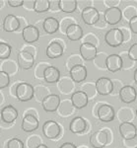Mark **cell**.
<instances>
[{"mask_svg": "<svg viewBox=\"0 0 137 148\" xmlns=\"http://www.w3.org/2000/svg\"><path fill=\"white\" fill-rule=\"evenodd\" d=\"M124 40V36L122 34L121 30L117 28L110 29L108 31L105 36V42L108 44V46L112 47H117L121 46Z\"/></svg>", "mask_w": 137, "mask_h": 148, "instance_id": "cell-1", "label": "cell"}, {"mask_svg": "<svg viewBox=\"0 0 137 148\" xmlns=\"http://www.w3.org/2000/svg\"><path fill=\"white\" fill-rule=\"evenodd\" d=\"M34 88L27 82H22L17 85L15 95L20 102H28L34 97Z\"/></svg>", "mask_w": 137, "mask_h": 148, "instance_id": "cell-2", "label": "cell"}, {"mask_svg": "<svg viewBox=\"0 0 137 148\" xmlns=\"http://www.w3.org/2000/svg\"><path fill=\"white\" fill-rule=\"evenodd\" d=\"M17 61H18V65L21 69L24 70H28L31 69L35 64V57L33 53L27 51H19L18 57H17Z\"/></svg>", "mask_w": 137, "mask_h": 148, "instance_id": "cell-3", "label": "cell"}, {"mask_svg": "<svg viewBox=\"0 0 137 148\" xmlns=\"http://www.w3.org/2000/svg\"><path fill=\"white\" fill-rule=\"evenodd\" d=\"M60 104V98L56 94H49L45 96L42 101V109L47 113H52L55 112L59 107Z\"/></svg>", "mask_w": 137, "mask_h": 148, "instance_id": "cell-4", "label": "cell"}, {"mask_svg": "<svg viewBox=\"0 0 137 148\" xmlns=\"http://www.w3.org/2000/svg\"><path fill=\"white\" fill-rule=\"evenodd\" d=\"M81 17H82L83 22L86 25L93 26L99 21L100 19V13L94 7H86L81 12Z\"/></svg>", "mask_w": 137, "mask_h": 148, "instance_id": "cell-5", "label": "cell"}, {"mask_svg": "<svg viewBox=\"0 0 137 148\" xmlns=\"http://www.w3.org/2000/svg\"><path fill=\"white\" fill-rule=\"evenodd\" d=\"M42 133L49 139H54L60 134V126L54 121H47L42 125Z\"/></svg>", "mask_w": 137, "mask_h": 148, "instance_id": "cell-6", "label": "cell"}, {"mask_svg": "<svg viewBox=\"0 0 137 148\" xmlns=\"http://www.w3.org/2000/svg\"><path fill=\"white\" fill-rule=\"evenodd\" d=\"M80 54L82 56V58L84 60H87V61H90V60H93L97 57V54H98V49H97V47L95 46L92 42H83L81 44L80 46Z\"/></svg>", "mask_w": 137, "mask_h": 148, "instance_id": "cell-7", "label": "cell"}, {"mask_svg": "<svg viewBox=\"0 0 137 148\" xmlns=\"http://www.w3.org/2000/svg\"><path fill=\"white\" fill-rule=\"evenodd\" d=\"M69 75H70L71 79L76 83H81L86 80L88 75L87 68L82 64H76V65L72 66L70 71H69Z\"/></svg>", "mask_w": 137, "mask_h": 148, "instance_id": "cell-8", "label": "cell"}, {"mask_svg": "<svg viewBox=\"0 0 137 148\" xmlns=\"http://www.w3.org/2000/svg\"><path fill=\"white\" fill-rule=\"evenodd\" d=\"M96 89H97V92L100 95H102V96L110 95L112 92V90H114L112 81L107 77L99 78L97 80V82H96Z\"/></svg>", "mask_w": 137, "mask_h": 148, "instance_id": "cell-9", "label": "cell"}, {"mask_svg": "<svg viewBox=\"0 0 137 148\" xmlns=\"http://www.w3.org/2000/svg\"><path fill=\"white\" fill-rule=\"evenodd\" d=\"M119 133L122 136V138L125 140H131L136 136L137 134V128L135 125L128 121H124L119 125Z\"/></svg>", "mask_w": 137, "mask_h": 148, "instance_id": "cell-10", "label": "cell"}, {"mask_svg": "<svg viewBox=\"0 0 137 148\" xmlns=\"http://www.w3.org/2000/svg\"><path fill=\"white\" fill-rule=\"evenodd\" d=\"M97 116L99 120L103 123H110L114 121L115 113L114 110L110 105H102L99 107L97 112Z\"/></svg>", "mask_w": 137, "mask_h": 148, "instance_id": "cell-11", "label": "cell"}, {"mask_svg": "<svg viewBox=\"0 0 137 148\" xmlns=\"http://www.w3.org/2000/svg\"><path fill=\"white\" fill-rule=\"evenodd\" d=\"M105 21L110 25H116L121 22L122 17V12L117 7H110L105 11Z\"/></svg>", "mask_w": 137, "mask_h": 148, "instance_id": "cell-12", "label": "cell"}, {"mask_svg": "<svg viewBox=\"0 0 137 148\" xmlns=\"http://www.w3.org/2000/svg\"><path fill=\"white\" fill-rule=\"evenodd\" d=\"M90 143L94 148H103L108 143V133L105 130H97L91 135Z\"/></svg>", "mask_w": 137, "mask_h": 148, "instance_id": "cell-13", "label": "cell"}, {"mask_svg": "<svg viewBox=\"0 0 137 148\" xmlns=\"http://www.w3.org/2000/svg\"><path fill=\"white\" fill-rule=\"evenodd\" d=\"M21 127L25 132H33V131L37 130L38 128V119L32 114H27L26 116H24Z\"/></svg>", "mask_w": 137, "mask_h": 148, "instance_id": "cell-14", "label": "cell"}, {"mask_svg": "<svg viewBox=\"0 0 137 148\" xmlns=\"http://www.w3.org/2000/svg\"><path fill=\"white\" fill-rule=\"evenodd\" d=\"M71 103L78 110L85 108L89 103L88 95L84 91H75L71 96Z\"/></svg>", "mask_w": 137, "mask_h": 148, "instance_id": "cell-15", "label": "cell"}, {"mask_svg": "<svg viewBox=\"0 0 137 148\" xmlns=\"http://www.w3.org/2000/svg\"><path fill=\"white\" fill-rule=\"evenodd\" d=\"M19 116V113L15 107L12 105H7L1 110V120L6 123H14Z\"/></svg>", "mask_w": 137, "mask_h": 148, "instance_id": "cell-16", "label": "cell"}, {"mask_svg": "<svg viewBox=\"0 0 137 148\" xmlns=\"http://www.w3.org/2000/svg\"><path fill=\"white\" fill-rule=\"evenodd\" d=\"M23 40L28 44H33V42H38L40 39V32L38 28L33 25H29L23 29Z\"/></svg>", "mask_w": 137, "mask_h": 148, "instance_id": "cell-17", "label": "cell"}, {"mask_svg": "<svg viewBox=\"0 0 137 148\" xmlns=\"http://www.w3.org/2000/svg\"><path fill=\"white\" fill-rule=\"evenodd\" d=\"M136 90L132 86H124L119 90V99L125 104H130V103L134 102L136 100Z\"/></svg>", "mask_w": 137, "mask_h": 148, "instance_id": "cell-18", "label": "cell"}, {"mask_svg": "<svg viewBox=\"0 0 137 148\" xmlns=\"http://www.w3.org/2000/svg\"><path fill=\"white\" fill-rule=\"evenodd\" d=\"M105 67L110 72H117L122 68V58L119 54H110L105 59Z\"/></svg>", "mask_w": 137, "mask_h": 148, "instance_id": "cell-19", "label": "cell"}, {"mask_svg": "<svg viewBox=\"0 0 137 148\" xmlns=\"http://www.w3.org/2000/svg\"><path fill=\"white\" fill-rule=\"evenodd\" d=\"M45 53H47V56L49 58L51 59L59 58L63 54V47L57 42H51L47 46Z\"/></svg>", "mask_w": 137, "mask_h": 148, "instance_id": "cell-20", "label": "cell"}, {"mask_svg": "<svg viewBox=\"0 0 137 148\" xmlns=\"http://www.w3.org/2000/svg\"><path fill=\"white\" fill-rule=\"evenodd\" d=\"M20 27V22L19 19L16 17L15 15L9 14L4 18L3 21V30L7 33L15 32Z\"/></svg>", "mask_w": 137, "mask_h": 148, "instance_id": "cell-21", "label": "cell"}, {"mask_svg": "<svg viewBox=\"0 0 137 148\" xmlns=\"http://www.w3.org/2000/svg\"><path fill=\"white\" fill-rule=\"evenodd\" d=\"M66 37L72 42H76L82 39L83 37V29L81 28V26H79L78 24H72L69 26L66 30L65 33Z\"/></svg>", "mask_w": 137, "mask_h": 148, "instance_id": "cell-22", "label": "cell"}, {"mask_svg": "<svg viewBox=\"0 0 137 148\" xmlns=\"http://www.w3.org/2000/svg\"><path fill=\"white\" fill-rule=\"evenodd\" d=\"M44 78L47 83H56L60 78V71L55 66H47L44 70Z\"/></svg>", "mask_w": 137, "mask_h": 148, "instance_id": "cell-23", "label": "cell"}, {"mask_svg": "<svg viewBox=\"0 0 137 148\" xmlns=\"http://www.w3.org/2000/svg\"><path fill=\"white\" fill-rule=\"evenodd\" d=\"M87 127V123L81 116H76L70 121L69 130L72 133H82Z\"/></svg>", "mask_w": 137, "mask_h": 148, "instance_id": "cell-24", "label": "cell"}, {"mask_svg": "<svg viewBox=\"0 0 137 148\" xmlns=\"http://www.w3.org/2000/svg\"><path fill=\"white\" fill-rule=\"evenodd\" d=\"M42 28H44L45 33H47V34H49V35H52L58 31L59 23H58V21L53 17H47V18H45V20L44 21Z\"/></svg>", "mask_w": 137, "mask_h": 148, "instance_id": "cell-25", "label": "cell"}, {"mask_svg": "<svg viewBox=\"0 0 137 148\" xmlns=\"http://www.w3.org/2000/svg\"><path fill=\"white\" fill-rule=\"evenodd\" d=\"M76 0H59V9L64 13H73L77 8Z\"/></svg>", "mask_w": 137, "mask_h": 148, "instance_id": "cell-26", "label": "cell"}, {"mask_svg": "<svg viewBox=\"0 0 137 148\" xmlns=\"http://www.w3.org/2000/svg\"><path fill=\"white\" fill-rule=\"evenodd\" d=\"M50 9V1L49 0H36L34 10L37 13H45Z\"/></svg>", "mask_w": 137, "mask_h": 148, "instance_id": "cell-27", "label": "cell"}, {"mask_svg": "<svg viewBox=\"0 0 137 148\" xmlns=\"http://www.w3.org/2000/svg\"><path fill=\"white\" fill-rule=\"evenodd\" d=\"M12 49L6 42H1L0 44V58L1 59H7L11 56Z\"/></svg>", "mask_w": 137, "mask_h": 148, "instance_id": "cell-28", "label": "cell"}, {"mask_svg": "<svg viewBox=\"0 0 137 148\" xmlns=\"http://www.w3.org/2000/svg\"><path fill=\"white\" fill-rule=\"evenodd\" d=\"M10 84V76L5 71H0V89H4Z\"/></svg>", "mask_w": 137, "mask_h": 148, "instance_id": "cell-29", "label": "cell"}, {"mask_svg": "<svg viewBox=\"0 0 137 148\" xmlns=\"http://www.w3.org/2000/svg\"><path fill=\"white\" fill-rule=\"evenodd\" d=\"M7 148H25L24 142L17 137L11 138L7 143Z\"/></svg>", "mask_w": 137, "mask_h": 148, "instance_id": "cell-30", "label": "cell"}, {"mask_svg": "<svg viewBox=\"0 0 137 148\" xmlns=\"http://www.w3.org/2000/svg\"><path fill=\"white\" fill-rule=\"evenodd\" d=\"M129 58L133 61H137V44L132 45L130 49H128V53H127Z\"/></svg>", "mask_w": 137, "mask_h": 148, "instance_id": "cell-31", "label": "cell"}, {"mask_svg": "<svg viewBox=\"0 0 137 148\" xmlns=\"http://www.w3.org/2000/svg\"><path fill=\"white\" fill-rule=\"evenodd\" d=\"M129 28L134 34H137V15L129 20Z\"/></svg>", "mask_w": 137, "mask_h": 148, "instance_id": "cell-32", "label": "cell"}, {"mask_svg": "<svg viewBox=\"0 0 137 148\" xmlns=\"http://www.w3.org/2000/svg\"><path fill=\"white\" fill-rule=\"evenodd\" d=\"M8 4L9 6L11 7H20V6H23L25 2L23 0H8Z\"/></svg>", "mask_w": 137, "mask_h": 148, "instance_id": "cell-33", "label": "cell"}, {"mask_svg": "<svg viewBox=\"0 0 137 148\" xmlns=\"http://www.w3.org/2000/svg\"><path fill=\"white\" fill-rule=\"evenodd\" d=\"M59 148H77V147L71 142H65V143H63V144H61Z\"/></svg>", "mask_w": 137, "mask_h": 148, "instance_id": "cell-34", "label": "cell"}, {"mask_svg": "<svg viewBox=\"0 0 137 148\" xmlns=\"http://www.w3.org/2000/svg\"><path fill=\"white\" fill-rule=\"evenodd\" d=\"M36 148H49V146H47L45 144H38Z\"/></svg>", "mask_w": 137, "mask_h": 148, "instance_id": "cell-35", "label": "cell"}, {"mask_svg": "<svg viewBox=\"0 0 137 148\" xmlns=\"http://www.w3.org/2000/svg\"><path fill=\"white\" fill-rule=\"evenodd\" d=\"M133 78H134V81H135V83H137V68L135 69V71H134V76H133Z\"/></svg>", "mask_w": 137, "mask_h": 148, "instance_id": "cell-36", "label": "cell"}, {"mask_svg": "<svg viewBox=\"0 0 137 148\" xmlns=\"http://www.w3.org/2000/svg\"><path fill=\"white\" fill-rule=\"evenodd\" d=\"M136 116H137V109H136Z\"/></svg>", "mask_w": 137, "mask_h": 148, "instance_id": "cell-37", "label": "cell"}, {"mask_svg": "<svg viewBox=\"0 0 137 148\" xmlns=\"http://www.w3.org/2000/svg\"><path fill=\"white\" fill-rule=\"evenodd\" d=\"M135 148H137V146H136V147H135Z\"/></svg>", "mask_w": 137, "mask_h": 148, "instance_id": "cell-38", "label": "cell"}]
</instances>
